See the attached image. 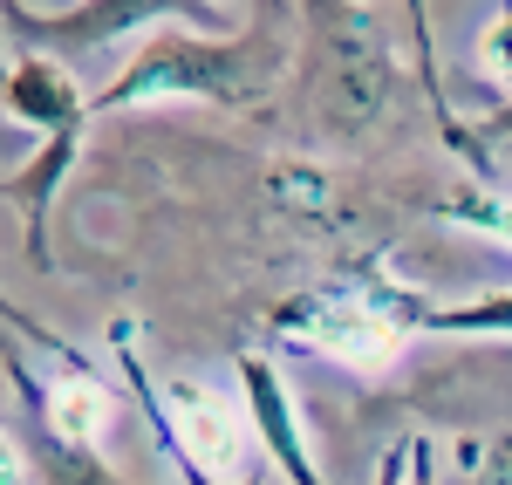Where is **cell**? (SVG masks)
<instances>
[{"label": "cell", "mask_w": 512, "mask_h": 485, "mask_svg": "<svg viewBox=\"0 0 512 485\" xmlns=\"http://www.w3.org/2000/svg\"><path fill=\"white\" fill-rule=\"evenodd\" d=\"M246 390H253V417L267 424V451H274L287 472H301V479H308V458H301V438H294V424H287V397H280L274 369H267V363H246Z\"/></svg>", "instance_id": "3"}, {"label": "cell", "mask_w": 512, "mask_h": 485, "mask_svg": "<svg viewBox=\"0 0 512 485\" xmlns=\"http://www.w3.org/2000/svg\"><path fill=\"white\" fill-rule=\"evenodd\" d=\"M478 62H485L492 76H512V7L485 28V35H478Z\"/></svg>", "instance_id": "7"}, {"label": "cell", "mask_w": 512, "mask_h": 485, "mask_svg": "<svg viewBox=\"0 0 512 485\" xmlns=\"http://www.w3.org/2000/svg\"><path fill=\"white\" fill-rule=\"evenodd\" d=\"M103 390H96V383H62V390H55V431H62V438H76V445H89V438H96V431H103Z\"/></svg>", "instance_id": "5"}, {"label": "cell", "mask_w": 512, "mask_h": 485, "mask_svg": "<svg viewBox=\"0 0 512 485\" xmlns=\"http://www.w3.org/2000/svg\"><path fill=\"white\" fill-rule=\"evenodd\" d=\"M465 219H478V226H492L499 240H512V205H458Z\"/></svg>", "instance_id": "8"}, {"label": "cell", "mask_w": 512, "mask_h": 485, "mask_svg": "<svg viewBox=\"0 0 512 485\" xmlns=\"http://www.w3.org/2000/svg\"><path fill=\"white\" fill-rule=\"evenodd\" d=\"M171 424H178V445L198 458V472L212 479L239 472V424L205 383H171Z\"/></svg>", "instance_id": "2"}, {"label": "cell", "mask_w": 512, "mask_h": 485, "mask_svg": "<svg viewBox=\"0 0 512 485\" xmlns=\"http://www.w3.org/2000/svg\"><path fill=\"white\" fill-rule=\"evenodd\" d=\"M431 328H512V301H478V308H451V315H431Z\"/></svg>", "instance_id": "6"}, {"label": "cell", "mask_w": 512, "mask_h": 485, "mask_svg": "<svg viewBox=\"0 0 512 485\" xmlns=\"http://www.w3.org/2000/svg\"><path fill=\"white\" fill-rule=\"evenodd\" d=\"M7 96H14V110L35 123H76V96H69V82L55 76L48 62H21V76L7 82Z\"/></svg>", "instance_id": "4"}, {"label": "cell", "mask_w": 512, "mask_h": 485, "mask_svg": "<svg viewBox=\"0 0 512 485\" xmlns=\"http://www.w3.org/2000/svg\"><path fill=\"white\" fill-rule=\"evenodd\" d=\"M287 322L301 328L321 356H342V363L376 369V363L396 356V315L362 308V301H315V308H301V315H287Z\"/></svg>", "instance_id": "1"}]
</instances>
